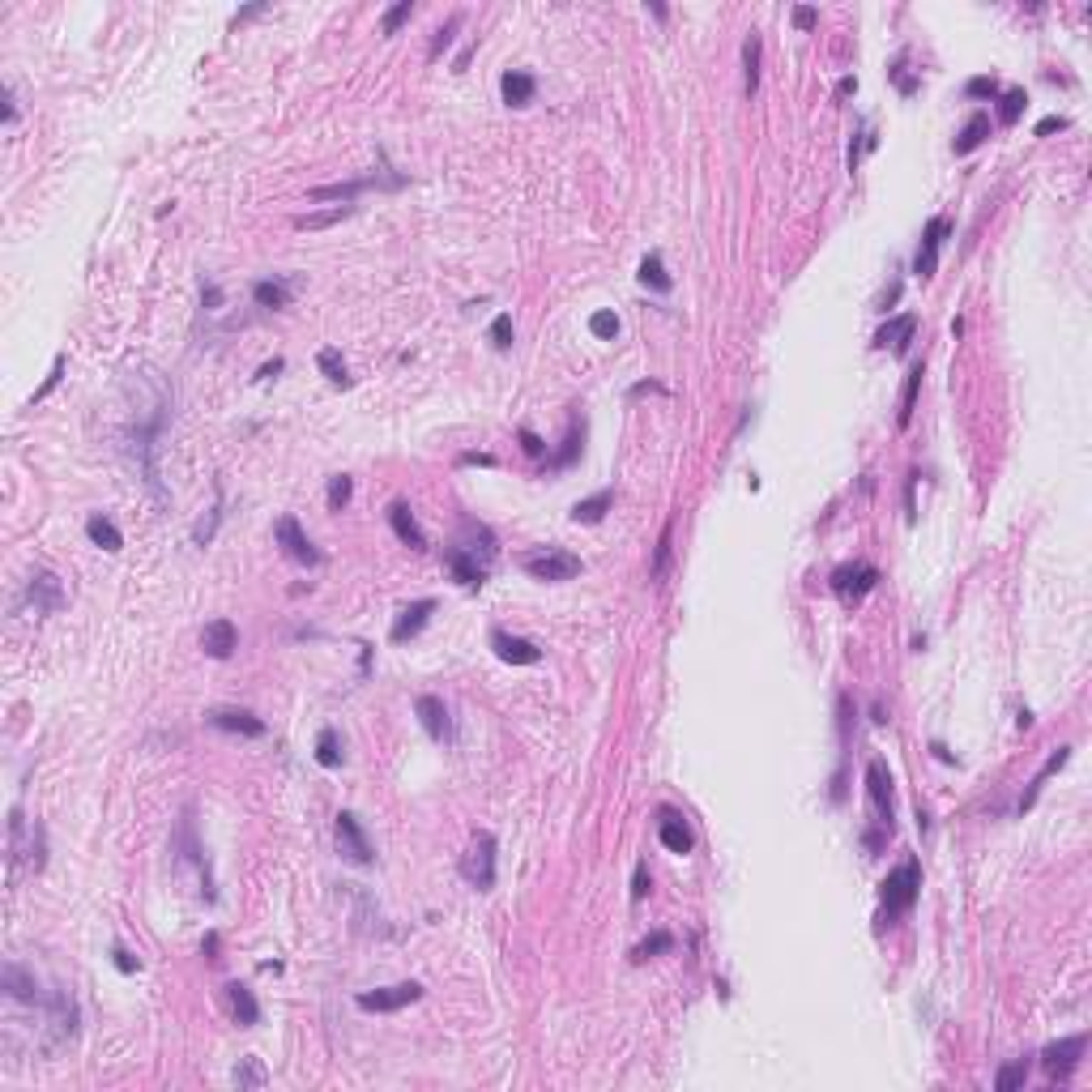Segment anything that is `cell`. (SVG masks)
<instances>
[{
    "instance_id": "1",
    "label": "cell",
    "mask_w": 1092,
    "mask_h": 1092,
    "mask_svg": "<svg viewBox=\"0 0 1092 1092\" xmlns=\"http://www.w3.org/2000/svg\"><path fill=\"white\" fill-rule=\"evenodd\" d=\"M918 892H922V862L918 858H905L900 867L888 870V879L879 883V922L892 926L900 913H909L918 905Z\"/></svg>"
},
{
    "instance_id": "2",
    "label": "cell",
    "mask_w": 1092,
    "mask_h": 1092,
    "mask_svg": "<svg viewBox=\"0 0 1092 1092\" xmlns=\"http://www.w3.org/2000/svg\"><path fill=\"white\" fill-rule=\"evenodd\" d=\"M521 568L533 576V581H572V576H581V560H576L572 551H563V546H538V551H525L521 555Z\"/></svg>"
},
{
    "instance_id": "3",
    "label": "cell",
    "mask_w": 1092,
    "mask_h": 1092,
    "mask_svg": "<svg viewBox=\"0 0 1092 1092\" xmlns=\"http://www.w3.org/2000/svg\"><path fill=\"white\" fill-rule=\"evenodd\" d=\"M828 585H832V593H837L840 602H862L870 589L879 585V568L867 560H854V563H840V568H832V576H828Z\"/></svg>"
},
{
    "instance_id": "4",
    "label": "cell",
    "mask_w": 1092,
    "mask_h": 1092,
    "mask_svg": "<svg viewBox=\"0 0 1092 1092\" xmlns=\"http://www.w3.org/2000/svg\"><path fill=\"white\" fill-rule=\"evenodd\" d=\"M462 875L478 892H491V888H495V837H491V832H474L470 849L462 854Z\"/></svg>"
},
{
    "instance_id": "5",
    "label": "cell",
    "mask_w": 1092,
    "mask_h": 1092,
    "mask_svg": "<svg viewBox=\"0 0 1092 1092\" xmlns=\"http://www.w3.org/2000/svg\"><path fill=\"white\" fill-rule=\"evenodd\" d=\"M867 799H870V824H879L892 832V815H897V802H892V772L879 756L867 764Z\"/></svg>"
},
{
    "instance_id": "6",
    "label": "cell",
    "mask_w": 1092,
    "mask_h": 1092,
    "mask_svg": "<svg viewBox=\"0 0 1092 1092\" xmlns=\"http://www.w3.org/2000/svg\"><path fill=\"white\" fill-rule=\"evenodd\" d=\"M273 542L282 546V555L294 563H303V568H316V563L324 560L321 551H316V542H312L308 533H303V525H299V517H278V525H273Z\"/></svg>"
},
{
    "instance_id": "7",
    "label": "cell",
    "mask_w": 1092,
    "mask_h": 1092,
    "mask_svg": "<svg viewBox=\"0 0 1092 1092\" xmlns=\"http://www.w3.org/2000/svg\"><path fill=\"white\" fill-rule=\"evenodd\" d=\"M1084 1050H1088V1033L1063 1037V1041L1046 1046V1050H1041V1067H1046V1076H1050L1054 1084H1067V1079H1071V1071L1079 1067V1058H1084Z\"/></svg>"
},
{
    "instance_id": "8",
    "label": "cell",
    "mask_w": 1092,
    "mask_h": 1092,
    "mask_svg": "<svg viewBox=\"0 0 1092 1092\" xmlns=\"http://www.w3.org/2000/svg\"><path fill=\"white\" fill-rule=\"evenodd\" d=\"M333 837H337V854L346 858V862H354V867H372V840H367L363 824H359V815L342 811L333 824Z\"/></svg>"
},
{
    "instance_id": "9",
    "label": "cell",
    "mask_w": 1092,
    "mask_h": 1092,
    "mask_svg": "<svg viewBox=\"0 0 1092 1092\" xmlns=\"http://www.w3.org/2000/svg\"><path fill=\"white\" fill-rule=\"evenodd\" d=\"M422 998V986L419 981H397V986H380V990H363V995H354V1008L359 1011H402L410 1008V1003H419Z\"/></svg>"
},
{
    "instance_id": "10",
    "label": "cell",
    "mask_w": 1092,
    "mask_h": 1092,
    "mask_svg": "<svg viewBox=\"0 0 1092 1092\" xmlns=\"http://www.w3.org/2000/svg\"><path fill=\"white\" fill-rule=\"evenodd\" d=\"M952 235V223L943 218V213H935L930 223H926V231H922V243H918V256H913V273L918 278H935V269H938V253H943V239Z\"/></svg>"
},
{
    "instance_id": "11",
    "label": "cell",
    "mask_w": 1092,
    "mask_h": 1092,
    "mask_svg": "<svg viewBox=\"0 0 1092 1092\" xmlns=\"http://www.w3.org/2000/svg\"><path fill=\"white\" fill-rule=\"evenodd\" d=\"M491 649H495V658L508 661V666H538L542 661V649L533 640H525V636H512V631L495 628L491 631Z\"/></svg>"
},
{
    "instance_id": "12",
    "label": "cell",
    "mask_w": 1092,
    "mask_h": 1092,
    "mask_svg": "<svg viewBox=\"0 0 1092 1092\" xmlns=\"http://www.w3.org/2000/svg\"><path fill=\"white\" fill-rule=\"evenodd\" d=\"M444 568H449V576L457 581V585H465V589H478L482 581H487V568H482L474 551H465L462 542L444 546Z\"/></svg>"
},
{
    "instance_id": "13",
    "label": "cell",
    "mask_w": 1092,
    "mask_h": 1092,
    "mask_svg": "<svg viewBox=\"0 0 1092 1092\" xmlns=\"http://www.w3.org/2000/svg\"><path fill=\"white\" fill-rule=\"evenodd\" d=\"M435 615V598H419V602H410V606H402L397 611V619H392V631H389V640L392 644H406V640H414L422 628H427V619Z\"/></svg>"
},
{
    "instance_id": "14",
    "label": "cell",
    "mask_w": 1092,
    "mask_h": 1092,
    "mask_svg": "<svg viewBox=\"0 0 1092 1092\" xmlns=\"http://www.w3.org/2000/svg\"><path fill=\"white\" fill-rule=\"evenodd\" d=\"M414 713H419V721L432 742H452V717H449V704L440 700V696H419V700H414Z\"/></svg>"
},
{
    "instance_id": "15",
    "label": "cell",
    "mask_w": 1092,
    "mask_h": 1092,
    "mask_svg": "<svg viewBox=\"0 0 1092 1092\" xmlns=\"http://www.w3.org/2000/svg\"><path fill=\"white\" fill-rule=\"evenodd\" d=\"M205 721L213 730H226V734H243V739H261L265 734V721L256 713H248V709H210Z\"/></svg>"
},
{
    "instance_id": "16",
    "label": "cell",
    "mask_w": 1092,
    "mask_h": 1092,
    "mask_svg": "<svg viewBox=\"0 0 1092 1092\" xmlns=\"http://www.w3.org/2000/svg\"><path fill=\"white\" fill-rule=\"evenodd\" d=\"M913 333H918V316L905 312V316H892V321L879 324L875 346H879V351H892V354H905L909 351V342H913Z\"/></svg>"
},
{
    "instance_id": "17",
    "label": "cell",
    "mask_w": 1092,
    "mask_h": 1092,
    "mask_svg": "<svg viewBox=\"0 0 1092 1092\" xmlns=\"http://www.w3.org/2000/svg\"><path fill=\"white\" fill-rule=\"evenodd\" d=\"M201 649H205L210 658L226 661V658H231V653L239 649V631H235V623H231V619H210V623L201 628Z\"/></svg>"
},
{
    "instance_id": "18",
    "label": "cell",
    "mask_w": 1092,
    "mask_h": 1092,
    "mask_svg": "<svg viewBox=\"0 0 1092 1092\" xmlns=\"http://www.w3.org/2000/svg\"><path fill=\"white\" fill-rule=\"evenodd\" d=\"M658 840L670 854H691V845H696L691 828L683 824V815L670 811V807H661V815H658Z\"/></svg>"
},
{
    "instance_id": "19",
    "label": "cell",
    "mask_w": 1092,
    "mask_h": 1092,
    "mask_svg": "<svg viewBox=\"0 0 1092 1092\" xmlns=\"http://www.w3.org/2000/svg\"><path fill=\"white\" fill-rule=\"evenodd\" d=\"M30 606H35V615H52L60 602H65V589H60V576L56 572H35L30 576Z\"/></svg>"
},
{
    "instance_id": "20",
    "label": "cell",
    "mask_w": 1092,
    "mask_h": 1092,
    "mask_svg": "<svg viewBox=\"0 0 1092 1092\" xmlns=\"http://www.w3.org/2000/svg\"><path fill=\"white\" fill-rule=\"evenodd\" d=\"M0 990L14 998V1003H47V998H43V990H39V981L30 978L22 965H5V968H0Z\"/></svg>"
},
{
    "instance_id": "21",
    "label": "cell",
    "mask_w": 1092,
    "mask_h": 1092,
    "mask_svg": "<svg viewBox=\"0 0 1092 1092\" xmlns=\"http://www.w3.org/2000/svg\"><path fill=\"white\" fill-rule=\"evenodd\" d=\"M291 299H294V278H261V282H253V303H256V308L282 312V308H291Z\"/></svg>"
},
{
    "instance_id": "22",
    "label": "cell",
    "mask_w": 1092,
    "mask_h": 1092,
    "mask_svg": "<svg viewBox=\"0 0 1092 1092\" xmlns=\"http://www.w3.org/2000/svg\"><path fill=\"white\" fill-rule=\"evenodd\" d=\"M389 525H392V533H397V538L410 546V551H427V538H422L419 521H414V512H410L406 500H392V504H389Z\"/></svg>"
},
{
    "instance_id": "23",
    "label": "cell",
    "mask_w": 1092,
    "mask_h": 1092,
    "mask_svg": "<svg viewBox=\"0 0 1092 1092\" xmlns=\"http://www.w3.org/2000/svg\"><path fill=\"white\" fill-rule=\"evenodd\" d=\"M581 449H585V422L572 414V422H568V435H563V444L555 457H546V474H560V470H568V465H576V457H581Z\"/></svg>"
},
{
    "instance_id": "24",
    "label": "cell",
    "mask_w": 1092,
    "mask_h": 1092,
    "mask_svg": "<svg viewBox=\"0 0 1092 1092\" xmlns=\"http://www.w3.org/2000/svg\"><path fill=\"white\" fill-rule=\"evenodd\" d=\"M500 94H504L508 107H530L533 94H538V82H533V73H525V69H508L504 77H500Z\"/></svg>"
},
{
    "instance_id": "25",
    "label": "cell",
    "mask_w": 1092,
    "mask_h": 1092,
    "mask_svg": "<svg viewBox=\"0 0 1092 1092\" xmlns=\"http://www.w3.org/2000/svg\"><path fill=\"white\" fill-rule=\"evenodd\" d=\"M226 998H231V1016H235L239 1028H256V1024H261V1003H256V995L243 981H231V986H226Z\"/></svg>"
},
{
    "instance_id": "26",
    "label": "cell",
    "mask_w": 1092,
    "mask_h": 1092,
    "mask_svg": "<svg viewBox=\"0 0 1092 1092\" xmlns=\"http://www.w3.org/2000/svg\"><path fill=\"white\" fill-rule=\"evenodd\" d=\"M922 376H926V359H913L905 389H900V410H897V427H909L913 410H918V392H922Z\"/></svg>"
},
{
    "instance_id": "27",
    "label": "cell",
    "mask_w": 1092,
    "mask_h": 1092,
    "mask_svg": "<svg viewBox=\"0 0 1092 1092\" xmlns=\"http://www.w3.org/2000/svg\"><path fill=\"white\" fill-rule=\"evenodd\" d=\"M986 137H990V115L986 112H973L968 115V124L956 133V141H952V154H973L978 145H986Z\"/></svg>"
},
{
    "instance_id": "28",
    "label": "cell",
    "mask_w": 1092,
    "mask_h": 1092,
    "mask_svg": "<svg viewBox=\"0 0 1092 1092\" xmlns=\"http://www.w3.org/2000/svg\"><path fill=\"white\" fill-rule=\"evenodd\" d=\"M85 538L94 546H103L107 555H115V551H124V533L115 530L112 517H103V512H94V517L85 521Z\"/></svg>"
},
{
    "instance_id": "29",
    "label": "cell",
    "mask_w": 1092,
    "mask_h": 1092,
    "mask_svg": "<svg viewBox=\"0 0 1092 1092\" xmlns=\"http://www.w3.org/2000/svg\"><path fill=\"white\" fill-rule=\"evenodd\" d=\"M1067 759H1071V747H1058V751H1054V756L1046 759V764H1041V769H1037L1033 785H1028V794H1024V799H1020V811H1033V802H1037V794H1041V789H1046V781H1050L1054 772L1063 769Z\"/></svg>"
},
{
    "instance_id": "30",
    "label": "cell",
    "mask_w": 1092,
    "mask_h": 1092,
    "mask_svg": "<svg viewBox=\"0 0 1092 1092\" xmlns=\"http://www.w3.org/2000/svg\"><path fill=\"white\" fill-rule=\"evenodd\" d=\"M367 188H376V175L372 180H346V184H321V188H312V201H342V205H351L359 193H367Z\"/></svg>"
},
{
    "instance_id": "31",
    "label": "cell",
    "mask_w": 1092,
    "mask_h": 1092,
    "mask_svg": "<svg viewBox=\"0 0 1092 1092\" xmlns=\"http://www.w3.org/2000/svg\"><path fill=\"white\" fill-rule=\"evenodd\" d=\"M759 60H764V39H759V35H747V39H742V85H747V94L759 90Z\"/></svg>"
},
{
    "instance_id": "32",
    "label": "cell",
    "mask_w": 1092,
    "mask_h": 1092,
    "mask_svg": "<svg viewBox=\"0 0 1092 1092\" xmlns=\"http://www.w3.org/2000/svg\"><path fill=\"white\" fill-rule=\"evenodd\" d=\"M231 1084H235L239 1092H256V1088H265L269 1084V1071H265V1063L261 1058H239L235 1063V1071H231Z\"/></svg>"
},
{
    "instance_id": "33",
    "label": "cell",
    "mask_w": 1092,
    "mask_h": 1092,
    "mask_svg": "<svg viewBox=\"0 0 1092 1092\" xmlns=\"http://www.w3.org/2000/svg\"><path fill=\"white\" fill-rule=\"evenodd\" d=\"M611 508H615V491L606 487V491H598V495L581 500V504L572 508V521H576V525H598V521H602Z\"/></svg>"
},
{
    "instance_id": "34",
    "label": "cell",
    "mask_w": 1092,
    "mask_h": 1092,
    "mask_svg": "<svg viewBox=\"0 0 1092 1092\" xmlns=\"http://www.w3.org/2000/svg\"><path fill=\"white\" fill-rule=\"evenodd\" d=\"M1028 1076H1033V1058H1011V1063L998 1067L995 1088L998 1092H1016V1088H1024V1084H1028Z\"/></svg>"
},
{
    "instance_id": "35",
    "label": "cell",
    "mask_w": 1092,
    "mask_h": 1092,
    "mask_svg": "<svg viewBox=\"0 0 1092 1092\" xmlns=\"http://www.w3.org/2000/svg\"><path fill=\"white\" fill-rule=\"evenodd\" d=\"M316 764L321 769H342V739H337L333 726H324L316 734Z\"/></svg>"
},
{
    "instance_id": "36",
    "label": "cell",
    "mask_w": 1092,
    "mask_h": 1092,
    "mask_svg": "<svg viewBox=\"0 0 1092 1092\" xmlns=\"http://www.w3.org/2000/svg\"><path fill=\"white\" fill-rule=\"evenodd\" d=\"M354 205H333V210H316V213H303V218H294V231H324V226L342 223V218H351Z\"/></svg>"
},
{
    "instance_id": "37",
    "label": "cell",
    "mask_w": 1092,
    "mask_h": 1092,
    "mask_svg": "<svg viewBox=\"0 0 1092 1092\" xmlns=\"http://www.w3.org/2000/svg\"><path fill=\"white\" fill-rule=\"evenodd\" d=\"M1024 107H1028V94H1024V85H1011V90H1003L998 94V124H1016L1024 115Z\"/></svg>"
},
{
    "instance_id": "38",
    "label": "cell",
    "mask_w": 1092,
    "mask_h": 1092,
    "mask_svg": "<svg viewBox=\"0 0 1092 1092\" xmlns=\"http://www.w3.org/2000/svg\"><path fill=\"white\" fill-rule=\"evenodd\" d=\"M670 948H674V935H670V930H658V935L640 938V943L631 948V960H636V965H644V960H653V956L670 952Z\"/></svg>"
},
{
    "instance_id": "39",
    "label": "cell",
    "mask_w": 1092,
    "mask_h": 1092,
    "mask_svg": "<svg viewBox=\"0 0 1092 1092\" xmlns=\"http://www.w3.org/2000/svg\"><path fill=\"white\" fill-rule=\"evenodd\" d=\"M640 282H644V286H653V291H661V294L670 291V273H666V265H661L658 253H649L640 261Z\"/></svg>"
},
{
    "instance_id": "40",
    "label": "cell",
    "mask_w": 1092,
    "mask_h": 1092,
    "mask_svg": "<svg viewBox=\"0 0 1092 1092\" xmlns=\"http://www.w3.org/2000/svg\"><path fill=\"white\" fill-rule=\"evenodd\" d=\"M316 367H321L333 384H342V389L351 384V376H346V359H342V351H333V346H324V351L316 354Z\"/></svg>"
},
{
    "instance_id": "41",
    "label": "cell",
    "mask_w": 1092,
    "mask_h": 1092,
    "mask_svg": "<svg viewBox=\"0 0 1092 1092\" xmlns=\"http://www.w3.org/2000/svg\"><path fill=\"white\" fill-rule=\"evenodd\" d=\"M351 495H354V478L351 474L329 478V512H342V508L351 504Z\"/></svg>"
},
{
    "instance_id": "42",
    "label": "cell",
    "mask_w": 1092,
    "mask_h": 1092,
    "mask_svg": "<svg viewBox=\"0 0 1092 1092\" xmlns=\"http://www.w3.org/2000/svg\"><path fill=\"white\" fill-rule=\"evenodd\" d=\"M670 542H674V525H666L658 538V546H653V568H649V576L653 581H661L666 576V568H670Z\"/></svg>"
},
{
    "instance_id": "43",
    "label": "cell",
    "mask_w": 1092,
    "mask_h": 1092,
    "mask_svg": "<svg viewBox=\"0 0 1092 1092\" xmlns=\"http://www.w3.org/2000/svg\"><path fill=\"white\" fill-rule=\"evenodd\" d=\"M410 17H414V0H397L389 14L380 17V30H384V35H397V30L406 26Z\"/></svg>"
},
{
    "instance_id": "44",
    "label": "cell",
    "mask_w": 1092,
    "mask_h": 1092,
    "mask_svg": "<svg viewBox=\"0 0 1092 1092\" xmlns=\"http://www.w3.org/2000/svg\"><path fill=\"white\" fill-rule=\"evenodd\" d=\"M512 337H517V329H512V316H508V312H500V316L491 321V346H495V351H512Z\"/></svg>"
},
{
    "instance_id": "45",
    "label": "cell",
    "mask_w": 1092,
    "mask_h": 1092,
    "mask_svg": "<svg viewBox=\"0 0 1092 1092\" xmlns=\"http://www.w3.org/2000/svg\"><path fill=\"white\" fill-rule=\"evenodd\" d=\"M888 73H892V82H897L900 94H918V85H922V82H918V77L909 73V56H905V52H900L897 60H892V69H888Z\"/></svg>"
},
{
    "instance_id": "46",
    "label": "cell",
    "mask_w": 1092,
    "mask_h": 1092,
    "mask_svg": "<svg viewBox=\"0 0 1092 1092\" xmlns=\"http://www.w3.org/2000/svg\"><path fill=\"white\" fill-rule=\"evenodd\" d=\"M589 333L602 337V342H615L619 337V316L615 312H593V316H589Z\"/></svg>"
},
{
    "instance_id": "47",
    "label": "cell",
    "mask_w": 1092,
    "mask_h": 1092,
    "mask_svg": "<svg viewBox=\"0 0 1092 1092\" xmlns=\"http://www.w3.org/2000/svg\"><path fill=\"white\" fill-rule=\"evenodd\" d=\"M65 363H69L65 354H56V359H52V372H47V380H43L39 389H35V397H30V402H47V397L56 392V384L65 380Z\"/></svg>"
},
{
    "instance_id": "48",
    "label": "cell",
    "mask_w": 1092,
    "mask_h": 1092,
    "mask_svg": "<svg viewBox=\"0 0 1092 1092\" xmlns=\"http://www.w3.org/2000/svg\"><path fill=\"white\" fill-rule=\"evenodd\" d=\"M965 94L968 98H998L1003 94V85H998V77H968Z\"/></svg>"
},
{
    "instance_id": "49",
    "label": "cell",
    "mask_w": 1092,
    "mask_h": 1092,
    "mask_svg": "<svg viewBox=\"0 0 1092 1092\" xmlns=\"http://www.w3.org/2000/svg\"><path fill=\"white\" fill-rule=\"evenodd\" d=\"M457 26H462V17H449L444 26L435 30V39H432V47H427V56H432V60H440V52H444V47H449V43H452V35H457Z\"/></svg>"
},
{
    "instance_id": "50",
    "label": "cell",
    "mask_w": 1092,
    "mask_h": 1092,
    "mask_svg": "<svg viewBox=\"0 0 1092 1092\" xmlns=\"http://www.w3.org/2000/svg\"><path fill=\"white\" fill-rule=\"evenodd\" d=\"M517 440H521V452H525V457H546V444H542V435H538V432L521 427Z\"/></svg>"
},
{
    "instance_id": "51",
    "label": "cell",
    "mask_w": 1092,
    "mask_h": 1092,
    "mask_svg": "<svg viewBox=\"0 0 1092 1092\" xmlns=\"http://www.w3.org/2000/svg\"><path fill=\"white\" fill-rule=\"evenodd\" d=\"M649 888H653V879H649V862H636V875H631V900H644L649 897Z\"/></svg>"
},
{
    "instance_id": "52",
    "label": "cell",
    "mask_w": 1092,
    "mask_h": 1092,
    "mask_svg": "<svg viewBox=\"0 0 1092 1092\" xmlns=\"http://www.w3.org/2000/svg\"><path fill=\"white\" fill-rule=\"evenodd\" d=\"M888 837H892V832H888V828H879V824H870L867 832H862V845H867V854H870V858L879 854L883 845H888Z\"/></svg>"
},
{
    "instance_id": "53",
    "label": "cell",
    "mask_w": 1092,
    "mask_h": 1092,
    "mask_svg": "<svg viewBox=\"0 0 1092 1092\" xmlns=\"http://www.w3.org/2000/svg\"><path fill=\"white\" fill-rule=\"evenodd\" d=\"M112 965L120 968V973H128V978H133V973L141 968V965H137V956L128 952V948H112Z\"/></svg>"
},
{
    "instance_id": "54",
    "label": "cell",
    "mask_w": 1092,
    "mask_h": 1092,
    "mask_svg": "<svg viewBox=\"0 0 1092 1092\" xmlns=\"http://www.w3.org/2000/svg\"><path fill=\"white\" fill-rule=\"evenodd\" d=\"M815 22H819V14H815L811 5H799V9H794V26L799 30H815Z\"/></svg>"
},
{
    "instance_id": "55",
    "label": "cell",
    "mask_w": 1092,
    "mask_h": 1092,
    "mask_svg": "<svg viewBox=\"0 0 1092 1092\" xmlns=\"http://www.w3.org/2000/svg\"><path fill=\"white\" fill-rule=\"evenodd\" d=\"M1063 128H1067V115H1046L1037 124V137H1050V133H1063Z\"/></svg>"
},
{
    "instance_id": "56",
    "label": "cell",
    "mask_w": 1092,
    "mask_h": 1092,
    "mask_svg": "<svg viewBox=\"0 0 1092 1092\" xmlns=\"http://www.w3.org/2000/svg\"><path fill=\"white\" fill-rule=\"evenodd\" d=\"M913 487H918V470H913L909 478H905V517H918V504H913Z\"/></svg>"
},
{
    "instance_id": "57",
    "label": "cell",
    "mask_w": 1092,
    "mask_h": 1092,
    "mask_svg": "<svg viewBox=\"0 0 1092 1092\" xmlns=\"http://www.w3.org/2000/svg\"><path fill=\"white\" fill-rule=\"evenodd\" d=\"M897 299H900V282H892V286H888V291L879 294V312H888L892 303H897Z\"/></svg>"
},
{
    "instance_id": "58",
    "label": "cell",
    "mask_w": 1092,
    "mask_h": 1092,
    "mask_svg": "<svg viewBox=\"0 0 1092 1092\" xmlns=\"http://www.w3.org/2000/svg\"><path fill=\"white\" fill-rule=\"evenodd\" d=\"M462 465H495L491 452H462Z\"/></svg>"
},
{
    "instance_id": "59",
    "label": "cell",
    "mask_w": 1092,
    "mask_h": 1092,
    "mask_svg": "<svg viewBox=\"0 0 1092 1092\" xmlns=\"http://www.w3.org/2000/svg\"><path fill=\"white\" fill-rule=\"evenodd\" d=\"M644 392H666V389H661L658 380H640V384L631 389V397H644Z\"/></svg>"
},
{
    "instance_id": "60",
    "label": "cell",
    "mask_w": 1092,
    "mask_h": 1092,
    "mask_svg": "<svg viewBox=\"0 0 1092 1092\" xmlns=\"http://www.w3.org/2000/svg\"><path fill=\"white\" fill-rule=\"evenodd\" d=\"M201 299H205V308H218V303H223V291H218V286H205Z\"/></svg>"
},
{
    "instance_id": "61",
    "label": "cell",
    "mask_w": 1092,
    "mask_h": 1092,
    "mask_svg": "<svg viewBox=\"0 0 1092 1092\" xmlns=\"http://www.w3.org/2000/svg\"><path fill=\"white\" fill-rule=\"evenodd\" d=\"M282 367H286V363H282V359H273V363H265V367H261V372H256V380H269V376H278Z\"/></svg>"
},
{
    "instance_id": "62",
    "label": "cell",
    "mask_w": 1092,
    "mask_h": 1092,
    "mask_svg": "<svg viewBox=\"0 0 1092 1092\" xmlns=\"http://www.w3.org/2000/svg\"><path fill=\"white\" fill-rule=\"evenodd\" d=\"M256 14H265V5H248V9H239V14H235V26H239V22H248V17H256Z\"/></svg>"
},
{
    "instance_id": "63",
    "label": "cell",
    "mask_w": 1092,
    "mask_h": 1092,
    "mask_svg": "<svg viewBox=\"0 0 1092 1092\" xmlns=\"http://www.w3.org/2000/svg\"><path fill=\"white\" fill-rule=\"evenodd\" d=\"M201 952L210 956V960H218V935H205V943H201Z\"/></svg>"
},
{
    "instance_id": "64",
    "label": "cell",
    "mask_w": 1092,
    "mask_h": 1092,
    "mask_svg": "<svg viewBox=\"0 0 1092 1092\" xmlns=\"http://www.w3.org/2000/svg\"><path fill=\"white\" fill-rule=\"evenodd\" d=\"M930 751H935V756L943 759V764H952V751H948V747H943V742H930Z\"/></svg>"
}]
</instances>
